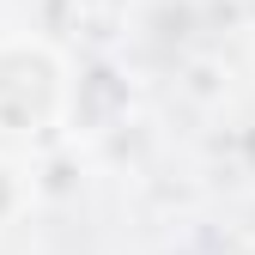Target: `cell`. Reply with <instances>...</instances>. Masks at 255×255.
<instances>
[{
  "instance_id": "1",
  "label": "cell",
  "mask_w": 255,
  "mask_h": 255,
  "mask_svg": "<svg viewBox=\"0 0 255 255\" xmlns=\"http://www.w3.org/2000/svg\"><path fill=\"white\" fill-rule=\"evenodd\" d=\"M73 116V61L37 30L0 37V134L49 140Z\"/></svg>"
},
{
  "instance_id": "2",
  "label": "cell",
  "mask_w": 255,
  "mask_h": 255,
  "mask_svg": "<svg viewBox=\"0 0 255 255\" xmlns=\"http://www.w3.org/2000/svg\"><path fill=\"white\" fill-rule=\"evenodd\" d=\"M30 201H37V182H30V170L18 164V158L0 152V231L18 225V219L30 213Z\"/></svg>"
}]
</instances>
